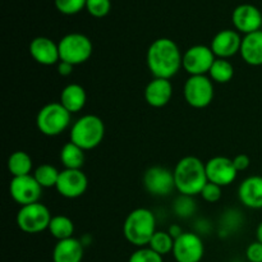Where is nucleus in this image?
Listing matches in <instances>:
<instances>
[{"label":"nucleus","instance_id":"b1692460","mask_svg":"<svg viewBox=\"0 0 262 262\" xmlns=\"http://www.w3.org/2000/svg\"><path fill=\"white\" fill-rule=\"evenodd\" d=\"M32 166V159L25 151H15L8 159V170L13 177L30 176Z\"/></svg>","mask_w":262,"mask_h":262},{"label":"nucleus","instance_id":"e433bc0d","mask_svg":"<svg viewBox=\"0 0 262 262\" xmlns=\"http://www.w3.org/2000/svg\"><path fill=\"white\" fill-rule=\"evenodd\" d=\"M168 232H169V234H170L171 237L174 238V241H176L178 237H181V235L184 233L183 229H182V228L179 227V225H176V224L171 225V227L169 228Z\"/></svg>","mask_w":262,"mask_h":262},{"label":"nucleus","instance_id":"72a5a7b5","mask_svg":"<svg viewBox=\"0 0 262 262\" xmlns=\"http://www.w3.org/2000/svg\"><path fill=\"white\" fill-rule=\"evenodd\" d=\"M246 257L250 262H262V243L256 241L246 250Z\"/></svg>","mask_w":262,"mask_h":262},{"label":"nucleus","instance_id":"9b49d317","mask_svg":"<svg viewBox=\"0 0 262 262\" xmlns=\"http://www.w3.org/2000/svg\"><path fill=\"white\" fill-rule=\"evenodd\" d=\"M171 253L177 262H201L205 255V245L199 234L184 232L174 241Z\"/></svg>","mask_w":262,"mask_h":262},{"label":"nucleus","instance_id":"20e7f679","mask_svg":"<svg viewBox=\"0 0 262 262\" xmlns=\"http://www.w3.org/2000/svg\"><path fill=\"white\" fill-rule=\"evenodd\" d=\"M105 124L97 115L87 114L77 119L71 128L69 137L73 143L84 151L94 150L102 142Z\"/></svg>","mask_w":262,"mask_h":262},{"label":"nucleus","instance_id":"bb28decb","mask_svg":"<svg viewBox=\"0 0 262 262\" xmlns=\"http://www.w3.org/2000/svg\"><path fill=\"white\" fill-rule=\"evenodd\" d=\"M59 176H60V171L50 164H42V165L37 166L35 173H33V177L42 188L56 187Z\"/></svg>","mask_w":262,"mask_h":262},{"label":"nucleus","instance_id":"6e6552de","mask_svg":"<svg viewBox=\"0 0 262 262\" xmlns=\"http://www.w3.org/2000/svg\"><path fill=\"white\" fill-rule=\"evenodd\" d=\"M214 82L207 76H189L183 86L187 104L194 109L207 107L214 100Z\"/></svg>","mask_w":262,"mask_h":262},{"label":"nucleus","instance_id":"2eb2a0df","mask_svg":"<svg viewBox=\"0 0 262 262\" xmlns=\"http://www.w3.org/2000/svg\"><path fill=\"white\" fill-rule=\"evenodd\" d=\"M232 22L238 32L248 35L261 30L262 14L255 5L241 4L233 10Z\"/></svg>","mask_w":262,"mask_h":262},{"label":"nucleus","instance_id":"7ed1b4c3","mask_svg":"<svg viewBox=\"0 0 262 262\" xmlns=\"http://www.w3.org/2000/svg\"><path fill=\"white\" fill-rule=\"evenodd\" d=\"M156 233V217L151 210L140 207L128 214L123 224V234L130 245L147 247Z\"/></svg>","mask_w":262,"mask_h":262},{"label":"nucleus","instance_id":"dca6fc26","mask_svg":"<svg viewBox=\"0 0 262 262\" xmlns=\"http://www.w3.org/2000/svg\"><path fill=\"white\" fill-rule=\"evenodd\" d=\"M241 43H242V37L238 31L223 30L212 37L210 48L216 58L228 59L239 53Z\"/></svg>","mask_w":262,"mask_h":262},{"label":"nucleus","instance_id":"39448f33","mask_svg":"<svg viewBox=\"0 0 262 262\" xmlns=\"http://www.w3.org/2000/svg\"><path fill=\"white\" fill-rule=\"evenodd\" d=\"M72 114L60 102H49L38 110L36 125L42 135L56 137L71 125Z\"/></svg>","mask_w":262,"mask_h":262},{"label":"nucleus","instance_id":"4be33fe9","mask_svg":"<svg viewBox=\"0 0 262 262\" xmlns=\"http://www.w3.org/2000/svg\"><path fill=\"white\" fill-rule=\"evenodd\" d=\"M60 102L71 114L79 113L87 102L86 90L78 83H69L61 90Z\"/></svg>","mask_w":262,"mask_h":262},{"label":"nucleus","instance_id":"aec40b11","mask_svg":"<svg viewBox=\"0 0 262 262\" xmlns=\"http://www.w3.org/2000/svg\"><path fill=\"white\" fill-rule=\"evenodd\" d=\"M239 54L248 66H262V30L242 37Z\"/></svg>","mask_w":262,"mask_h":262},{"label":"nucleus","instance_id":"a878e982","mask_svg":"<svg viewBox=\"0 0 262 262\" xmlns=\"http://www.w3.org/2000/svg\"><path fill=\"white\" fill-rule=\"evenodd\" d=\"M209 76L212 82L216 83H228L234 77V67L228 59H219L212 64L211 69L209 72Z\"/></svg>","mask_w":262,"mask_h":262},{"label":"nucleus","instance_id":"473e14b6","mask_svg":"<svg viewBox=\"0 0 262 262\" xmlns=\"http://www.w3.org/2000/svg\"><path fill=\"white\" fill-rule=\"evenodd\" d=\"M201 197L209 204H215V202L219 201L222 199V187L217 186V184L211 183V182H207L206 186L202 188L201 191Z\"/></svg>","mask_w":262,"mask_h":262},{"label":"nucleus","instance_id":"f704fd0d","mask_svg":"<svg viewBox=\"0 0 262 262\" xmlns=\"http://www.w3.org/2000/svg\"><path fill=\"white\" fill-rule=\"evenodd\" d=\"M233 164H234L237 171H245L247 170L248 166H250L251 160L246 154H239V155H237L233 159Z\"/></svg>","mask_w":262,"mask_h":262},{"label":"nucleus","instance_id":"2f4dec72","mask_svg":"<svg viewBox=\"0 0 262 262\" xmlns=\"http://www.w3.org/2000/svg\"><path fill=\"white\" fill-rule=\"evenodd\" d=\"M128 262H164L163 256L159 255L150 247H141L129 256Z\"/></svg>","mask_w":262,"mask_h":262},{"label":"nucleus","instance_id":"0eeeda50","mask_svg":"<svg viewBox=\"0 0 262 262\" xmlns=\"http://www.w3.org/2000/svg\"><path fill=\"white\" fill-rule=\"evenodd\" d=\"M51 212L45 205L36 202V204L20 206L18 210L17 222L18 228L27 234H37L49 229L51 222Z\"/></svg>","mask_w":262,"mask_h":262},{"label":"nucleus","instance_id":"c756f323","mask_svg":"<svg viewBox=\"0 0 262 262\" xmlns=\"http://www.w3.org/2000/svg\"><path fill=\"white\" fill-rule=\"evenodd\" d=\"M112 9L110 0H87L86 10L95 18H104Z\"/></svg>","mask_w":262,"mask_h":262},{"label":"nucleus","instance_id":"6ab92c4d","mask_svg":"<svg viewBox=\"0 0 262 262\" xmlns=\"http://www.w3.org/2000/svg\"><path fill=\"white\" fill-rule=\"evenodd\" d=\"M173 96V84L170 79L154 78L145 89V100L150 106L164 107Z\"/></svg>","mask_w":262,"mask_h":262},{"label":"nucleus","instance_id":"7c9ffc66","mask_svg":"<svg viewBox=\"0 0 262 262\" xmlns=\"http://www.w3.org/2000/svg\"><path fill=\"white\" fill-rule=\"evenodd\" d=\"M173 209L179 217H189L196 211V204H194L191 196H183V194H181V197L177 199Z\"/></svg>","mask_w":262,"mask_h":262},{"label":"nucleus","instance_id":"9d476101","mask_svg":"<svg viewBox=\"0 0 262 262\" xmlns=\"http://www.w3.org/2000/svg\"><path fill=\"white\" fill-rule=\"evenodd\" d=\"M216 56L211 48L206 45H194L183 54L182 67L189 76H206L211 69Z\"/></svg>","mask_w":262,"mask_h":262},{"label":"nucleus","instance_id":"393cba45","mask_svg":"<svg viewBox=\"0 0 262 262\" xmlns=\"http://www.w3.org/2000/svg\"><path fill=\"white\" fill-rule=\"evenodd\" d=\"M48 230L58 241L68 239V238L73 237L74 224L72 219H69L66 215H55L51 217Z\"/></svg>","mask_w":262,"mask_h":262},{"label":"nucleus","instance_id":"412c9836","mask_svg":"<svg viewBox=\"0 0 262 262\" xmlns=\"http://www.w3.org/2000/svg\"><path fill=\"white\" fill-rule=\"evenodd\" d=\"M83 245L79 239L72 237L58 241L53 251L54 262H81L83 258Z\"/></svg>","mask_w":262,"mask_h":262},{"label":"nucleus","instance_id":"cd10ccee","mask_svg":"<svg viewBox=\"0 0 262 262\" xmlns=\"http://www.w3.org/2000/svg\"><path fill=\"white\" fill-rule=\"evenodd\" d=\"M148 247L158 252L159 255L165 256L168 253L173 252L174 247V238L169 234V232H163V230H156L155 234L151 238Z\"/></svg>","mask_w":262,"mask_h":262},{"label":"nucleus","instance_id":"4c0bfd02","mask_svg":"<svg viewBox=\"0 0 262 262\" xmlns=\"http://www.w3.org/2000/svg\"><path fill=\"white\" fill-rule=\"evenodd\" d=\"M256 238L260 243H262V222L258 224L257 229H256Z\"/></svg>","mask_w":262,"mask_h":262},{"label":"nucleus","instance_id":"f8f14e48","mask_svg":"<svg viewBox=\"0 0 262 262\" xmlns=\"http://www.w3.org/2000/svg\"><path fill=\"white\" fill-rule=\"evenodd\" d=\"M9 193L13 201L17 202L19 206H26V205L38 202L42 194V187L31 174L23 177H13L9 184Z\"/></svg>","mask_w":262,"mask_h":262},{"label":"nucleus","instance_id":"f03ea898","mask_svg":"<svg viewBox=\"0 0 262 262\" xmlns=\"http://www.w3.org/2000/svg\"><path fill=\"white\" fill-rule=\"evenodd\" d=\"M176 189L183 196H197L206 186V165L196 156H184L173 170Z\"/></svg>","mask_w":262,"mask_h":262},{"label":"nucleus","instance_id":"423d86ee","mask_svg":"<svg viewBox=\"0 0 262 262\" xmlns=\"http://www.w3.org/2000/svg\"><path fill=\"white\" fill-rule=\"evenodd\" d=\"M59 54L60 60L67 61L72 66L83 64L91 58L94 45L92 41L83 33L72 32L64 36L59 41Z\"/></svg>","mask_w":262,"mask_h":262},{"label":"nucleus","instance_id":"ddd939ff","mask_svg":"<svg viewBox=\"0 0 262 262\" xmlns=\"http://www.w3.org/2000/svg\"><path fill=\"white\" fill-rule=\"evenodd\" d=\"M87 187L89 179L81 169H64L60 171L55 188L60 196L73 200L84 194Z\"/></svg>","mask_w":262,"mask_h":262},{"label":"nucleus","instance_id":"4468645a","mask_svg":"<svg viewBox=\"0 0 262 262\" xmlns=\"http://www.w3.org/2000/svg\"><path fill=\"white\" fill-rule=\"evenodd\" d=\"M206 165L207 181L220 187L229 186L237 178V169L233 164V159L225 156H215L210 159Z\"/></svg>","mask_w":262,"mask_h":262},{"label":"nucleus","instance_id":"f257e3e1","mask_svg":"<svg viewBox=\"0 0 262 262\" xmlns=\"http://www.w3.org/2000/svg\"><path fill=\"white\" fill-rule=\"evenodd\" d=\"M146 61L154 78L170 79L182 68L183 55L173 40L161 37L148 46Z\"/></svg>","mask_w":262,"mask_h":262},{"label":"nucleus","instance_id":"a211bd4d","mask_svg":"<svg viewBox=\"0 0 262 262\" xmlns=\"http://www.w3.org/2000/svg\"><path fill=\"white\" fill-rule=\"evenodd\" d=\"M238 199L248 209H262V176L246 178L238 188Z\"/></svg>","mask_w":262,"mask_h":262},{"label":"nucleus","instance_id":"c9c22d12","mask_svg":"<svg viewBox=\"0 0 262 262\" xmlns=\"http://www.w3.org/2000/svg\"><path fill=\"white\" fill-rule=\"evenodd\" d=\"M73 68H74V66L67 63V61H61L60 60L58 63V73L60 74V76H63V77L71 76L72 72H73Z\"/></svg>","mask_w":262,"mask_h":262},{"label":"nucleus","instance_id":"f3484780","mask_svg":"<svg viewBox=\"0 0 262 262\" xmlns=\"http://www.w3.org/2000/svg\"><path fill=\"white\" fill-rule=\"evenodd\" d=\"M30 54L36 63L41 66H54L60 61L59 45L51 38L38 36L30 43Z\"/></svg>","mask_w":262,"mask_h":262},{"label":"nucleus","instance_id":"c85d7f7f","mask_svg":"<svg viewBox=\"0 0 262 262\" xmlns=\"http://www.w3.org/2000/svg\"><path fill=\"white\" fill-rule=\"evenodd\" d=\"M87 0H55V7L61 14L74 15L86 9Z\"/></svg>","mask_w":262,"mask_h":262},{"label":"nucleus","instance_id":"1a4fd4ad","mask_svg":"<svg viewBox=\"0 0 262 262\" xmlns=\"http://www.w3.org/2000/svg\"><path fill=\"white\" fill-rule=\"evenodd\" d=\"M143 187L152 196H169L176 189L174 173L164 166H151L143 174Z\"/></svg>","mask_w":262,"mask_h":262},{"label":"nucleus","instance_id":"5701e85b","mask_svg":"<svg viewBox=\"0 0 262 262\" xmlns=\"http://www.w3.org/2000/svg\"><path fill=\"white\" fill-rule=\"evenodd\" d=\"M60 161L66 169H81L84 163V150L69 141L61 147Z\"/></svg>","mask_w":262,"mask_h":262},{"label":"nucleus","instance_id":"58836bf2","mask_svg":"<svg viewBox=\"0 0 262 262\" xmlns=\"http://www.w3.org/2000/svg\"><path fill=\"white\" fill-rule=\"evenodd\" d=\"M261 176H262V168H261Z\"/></svg>","mask_w":262,"mask_h":262}]
</instances>
